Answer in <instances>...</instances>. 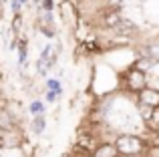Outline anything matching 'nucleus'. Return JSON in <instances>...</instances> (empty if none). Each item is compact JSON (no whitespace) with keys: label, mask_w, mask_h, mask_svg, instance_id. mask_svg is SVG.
I'll return each instance as SVG.
<instances>
[{"label":"nucleus","mask_w":159,"mask_h":157,"mask_svg":"<svg viewBox=\"0 0 159 157\" xmlns=\"http://www.w3.org/2000/svg\"><path fill=\"white\" fill-rule=\"evenodd\" d=\"M8 2H10V10H12V14H20V12H22L24 4L20 2V0H8Z\"/></svg>","instance_id":"nucleus-15"},{"label":"nucleus","mask_w":159,"mask_h":157,"mask_svg":"<svg viewBox=\"0 0 159 157\" xmlns=\"http://www.w3.org/2000/svg\"><path fill=\"white\" fill-rule=\"evenodd\" d=\"M58 16H61L62 24L69 28V32L73 34V30L79 26V22L83 20L81 14V8L75 0H61L58 2Z\"/></svg>","instance_id":"nucleus-4"},{"label":"nucleus","mask_w":159,"mask_h":157,"mask_svg":"<svg viewBox=\"0 0 159 157\" xmlns=\"http://www.w3.org/2000/svg\"><path fill=\"white\" fill-rule=\"evenodd\" d=\"M57 63H58V51H57V47H54V43L44 44L40 55H39V59H36V63H34L36 77H40V78L48 77L51 71L57 67Z\"/></svg>","instance_id":"nucleus-3"},{"label":"nucleus","mask_w":159,"mask_h":157,"mask_svg":"<svg viewBox=\"0 0 159 157\" xmlns=\"http://www.w3.org/2000/svg\"><path fill=\"white\" fill-rule=\"evenodd\" d=\"M44 129H47V115H34V117H30V123H28V131H30L32 135H43Z\"/></svg>","instance_id":"nucleus-8"},{"label":"nucleus","mask_w":159,"mask_h":157,"mask_svg":"<svg viewBox=\"0 0 159 157\" xmlns=\"http://www.w3.org/2000/svg\"><path fill=\"white\" fill-rule=\"evenodd\" d=\"M135 101L137 103H145V105H151V107H159V89L153 85H147L143 91L135 95Z\"/></svg>","instance_id":"nucleus-5"},{"label":"nucleus","mask_w":159,"mask_h":157,"mask_svg":"<svg viewBox=\"0 0 159 157\" xmlns=\"http://www.w3.org/2000/svg\"><path fill=\"white\" fill-rule=\"evenodd\" d=\"M143 157H159V143L157 141H151L147 147V151H145Z\"/></svg>","instance_id":"nucleus-14"},{"label":"nucleus","mask_w":159,"mask_h":157,"mask_svg":"<svg viewBox=\"0 0 159 157\" xmlns=\"http://www.w3.org/2000/svg\"><path fill=\"white\" fill-rule=\"evenodd\" d=\"M44 89L54 91L58 97H62V93H65V87H62V83H61V78H58V77H48L47 81H44Z\"/></svg>","instance_id":"nucleus-12"},{"label":"nucleus","mask_w":159,"mask_h":157,"mask_svg":"<svg viewBox=\"0 0 159 157\" xmlns=\"http://www.w3.org/2000/svg\"><path fill=\"white\" fill-rule=\"evenodd\" d=\"M16 63L20 69L28 65V40L22 34L18 36V44H16Z\"/></svg>","instance_id":"nucleus-6"},{"label":"nucleus","mask_w":159,"mask_h":157,"mask_svg":"<svg viewBox=\"0 0 159 157\" xmlns=\"http://www.w3.org/2000/svg\"><path fill=\"white\" fill-rule=\"evenodd\" d=\"M43 113H47V101H43V99H32V101L28 103V115L34 117V115H43Z\"/></svg>","instance_id":"nucleus-10"},{"label":"nucleus","mask_w":159,"mask_h":157,"mask_svg":"<svg viewBox=\"0 0 159 157\" xmlns=\"http://www.w3.org/2000/svg\"><path fill=\"white\" fill-rule=\"evenodd\" d=\"M36 24V30H39V34H43L44 38L52 40L54 36H57V26H54V22H44V20H34Z\"/></svg>","instance_id":"nucleus-9"},{"label":"nucleus","mask_w":159,"mask_h":157,"mask_svg":"<svg viewBox=\"0 0 159 157\" xmlns=\"http://www.w3.org/2000/svg\"><path fill=\"white\" fill-rule=\"evenodd\" d=\"M101 2H103V6H115V8H121L125 0H101Z\"/></svg>","instance_id":"nucleus-17"},{"label":"nucleus","mask_w":159,"mask_h":157,"mask_svg":"<svg viewBox=\"0 0 159 157\" xmlns=\"http://www.w3.org/2000/svg\"><path fill=\"white\" fill-rule=\"evenodd\" d=\"M91 155L93 157H119V151L115 147V141H101Z\"/></svg>","instance_id":"nucleus-7"},{"label":"nucleus","mask_w":159,"mask_h":157,"mask_svg":"<svg viewBox=\"0 0 159 157\" xmlns=\"http://www.w3.org/2000/svg\"><path fill=\"white\" fill-rule=\"evenodd\" d=\"M113 141L119 151V157H143L149 143H151V137L145 133L123 131V133H117Z\"/></svg>","instance_id":"nucleus-1"},{"label":"nucleus","mask_w":159,"mask_h":157,"mask_svg":"<svg viewBox=\"0 0 159 157\" xmlns=\"http://www.w3.org/2000/svg\"><path fill=\"white\" fill-rule=\"evenodd\" d=\"M43 10L52 12L54 10V0H43Z\"/></svg>","instance_id":"nucleus-18"},{"label":"nucleus","mask_w":159,"mask_h":157,"mask_svg":"<svg viewBox=\"0 0 159 157\" xmlns=\"http://www.w3.org/2000/svg\"><path fill=\"white\" fill-rule=\"evenodd\" d=\"M58 99H61V97H58V95L54 93V91H51V89H44V101H47V103H57Z\"/></svg>","instance_id":"nucleus-16"},{"label":"nucleus","mask_w":159,"mask_h":157,"mask_svg":"<svg viewBox=\"0 0 159 157\" xmlns=\"http://www.w3.org/2000/svg\"><path fill=\"white\" fill-rule=\"evenodd\" d=\"M147 85H149V73L141 71L135 65H129L127 69L121 71V89L119 91H123V93L135 97V95L139 93V91H143Z\"/></svg>","instance_id":"nucleus-2"},{"label":"nucleus","mask_w":159,"mask_h":157,"mask_svg":"<svg viewBox=\"0 0 159 157\" xmlns=\"http://www.w3.org/2000/svg\"><path fill=\"white\" fill-rule=\"evenodd\" d=\"M22 28H24L22 12H20V14H12V20H10V30L14 32L16 36H20V34H22Z\"/></svg>","instance_id":"nucleus-13"},{"label":"nucleus","mask_w":159,"mask_h":157,"mask_svg":"<svg viewBox=\"0 0 159 157\" xmlns=\"http://www.w3.org/2000/svg\"><path fill=\"white\" fill-rule=\"evenodd\" d=\"M137 115H139V119L143 123H147L149 119L153 117V113H155V107H151V105H145V103H137Z\"/></svg>","instance_id":"nucleus-11"}]
</instances>
